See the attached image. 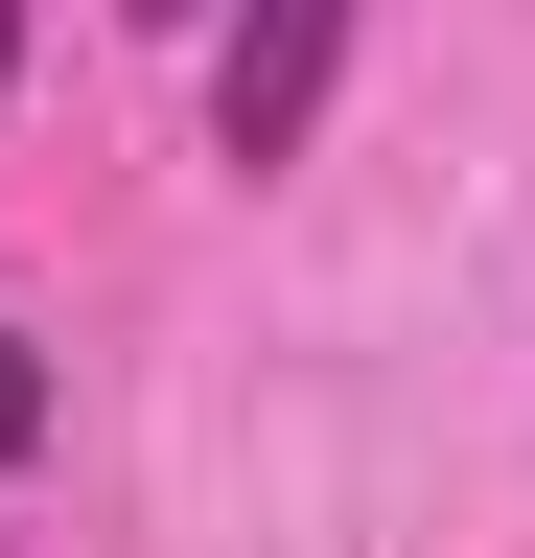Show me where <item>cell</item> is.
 Masks as SVG:
<instances>
[{
  "mask_svg": "<svg viewBox=\"0 0 535 558\" xmlns=\"http://www.w3.org/2000/svg\"><path fill=\"white\" fill-rule=\"evenodd\" d=\"M117 24H210V0H117Z\"/></svg>",
  "mask_w": 535,
  "mask_h": 558,
  "instance_id": "3",
  "label": "cell"
},
{
  "mask_svg": "<svg viewBox=\"0 0 535 558\" xmlns=\"http://www.w3.org/2000/svg\"><path fill=\"white\" fill-rule=\"evenodd\" d=\"M0 70H24V0H0Z\"/></svg>",
  "mask_w": 535,
  "mask_h": 558,
  "instance_id": "4",
  "label": "cell"
},
{
  "mask_svg": "<svg viewBox=\"0 0 535 558\" xmlns=\"http://www.w3.org/2000/svg\"><path fill=\"white\" fill-rule=\"evenodd\" d=\"M24 442H47V349L0 326V465H24Z\"/></svg>",
  "mask_w": 535,
  "mask_h": 558,
  "instance_id": "2",
  "label": "cell"
},
{
  "mask_svg": "<svg viewBox=\"0 0 535 558\" xmlns=\"http://www.w3.org/2000/svg\"><path fill=\"white\" fill-rule=\"evenodd\" d=\"M326 94H350V0H233L210 24V163L233 186H280L326 140Z\"/></svg>",
  "mask_w": 535,
  "mask_h": 558,
  "instance_id": "1",
  "label": "cell"
}]
</instances>
